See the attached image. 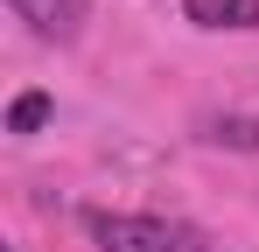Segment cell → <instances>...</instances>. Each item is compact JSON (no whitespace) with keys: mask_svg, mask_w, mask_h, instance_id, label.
Returning <instances> with one entry per match:
<instances>
[{"mask_svg":"<svg viewBox=\"0 0 259 252\" xmlns=\"http://www.w3.org/2000/svg\"><path fill=\"white\" fill-rule=\"evenodd\" d=\"M84 231L98 238V252H182L189 231H175L161 217H126V210H84Z\"/></svg>","mask_w":259,"mask_h":252,"instance_id":"1","label":"cell"},{"mask_svg":"<svg viewBox=\"0 0 259 252\" xmlns=\"http://www.w3.org/2000/svg\"><path fill=\"white\" fill-rule=\"evenodd\" d=\"M35 35H56V42H70L77 28H84V0H7Z\"/></svg>","mask_w":259,"mask_h":252,"instance_id":"2","label":"cell"},{"mask_svg":"<svg viewBox=\"0 0 259 252\" xmlns=\"http://www.w3.org/2000/svg\"><path fill=\"white\" fill-rule=\"evenodd\" d=\"M196 28H259V0H182Z\"/></svg>","mask_w":259,"mask_h":252,"instance_id":"3","label":"cell"},{"mask_svg":"<svg viewBox=\"0 0 259 252\" xmlns=\"http://www.w3.org/2000/svg\"><path fill=\"white\" fill-rule=\"evenodd\" d=\"M49 126V91H21L7 105V133H42Z\"/></svg>","mask_w":259,"mask_h":252,"instance_id":"4","label":"cell"},{"mask_svg":"<svg viewBox=\"0 0 259 252\" xmlns=\"http://www.w3.org/2000/svg\"><path fill=\"white\" fill-rule=\"evenodd\" d=\"M210 140H217V147H245V154H259V119H245V112L210 119Z\"/></svg>","mask_w":259,"mask_h":252,"instance_id":"5","label":"cell"},{"mask_svg":"<svg viewBox=\"0 0 259 252\" xmlns=\"http://www.w3.org/2000/svg\"><path fill=\"white\" fill-rule=\"evenodd\" d=\"M182 252H224V245H203V238H196V231H189V245H182Z\"/></svg>","mask_w":259,"mask_h":252,"instance_id":"6","label":"cell"}]
</instances>
